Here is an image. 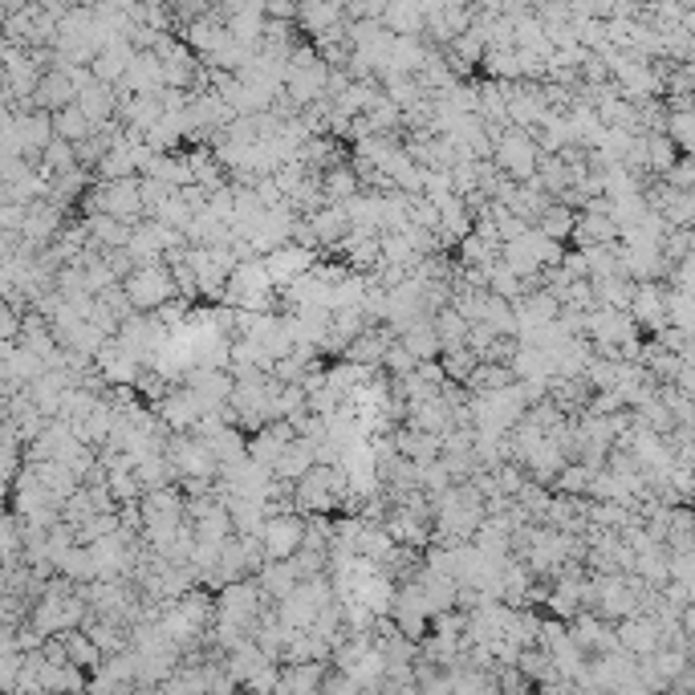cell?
Returning a JSON list of instances; mask_svg holds the SVG:
<instances>
[{
    "mask_svg": "<svg viewBox=\"0 0 695 695\" xmlns=\"http://www.w3.org/2000/svg\"><path fill=\"white\" fill-rule=\"evenodd\" d=\"M277 667H281V663H261L257 671H248V675L240 679V687H252V691H273V687H277Z\"/></svg>",
    "mask_w": 695,
    "mask_h": 695,
    "instance_id": "obj_40",
    "label": "cell"
},
{
    "mask_svg": "<svg viewBox=\"0 0 695 695\" xmlns=\"http://www.w3.org/2000/svg\"><path fill=\"white\" fill-rule=\"evenodd\" d=\"M663 179L671 183V187H683V192H691V183H695V167H691V155H679L667 171H663Z\"/></svg>",
    "mask_w": 695,
    "mask_h": 695,
    "instance_id": "obj_39",
    "label": "cell"
},
{
    "mask_svg": "<svg viewBox=\"0 0 695 695\" xmlns=\"http://www.w3.org/2000/svg\"><path fill=\"white\" fill-rule=\"evenodd\" d=\"M431 326H435V334H439V350L464 346V338H468V322L460 318V313H456L452 305L435 309V313H431Z\"/></svg>",
    "mask_w": 695,
    "mask_h": 695,
    "instance_id": "obj_27",
    "label": "cell"
},
{
    "mask_svg": "<svg viewBox=\"0 0 695 695\" xmlns=\"http://www.w3.org/2000/svg\"><path fill=\"white\" fill-rule=\"evenodd\" d=\"M509 383H517L513 378V370H509V362H476V370L464 378V391L468 395H480V391H496V387H509Z\"/></svg>",
    "mask_w": 695,
    "mask_h": 695,
    "instance_id": "obj_21",
    "label": "cell"
},
{
    "mask_svg": "<svg viewBox=\"0 0 695 695\" xmlns=\"http://www.w3.org/2000/svg\"><path fill=\"white\" fill-rule=\"evenodd\" d=\"M456 248H460V265H492V261L500 257V240L480 236L476 228H468V232L456 240Z\"/></svg>",
    "mask_w": 695,
    "mask_h": 695,
    "instance_id": "obj_24",
    "label": "cell"
},
{
    "mask_svg": "<svg viewBox=\"0 0 695 695\" xmlns=\"http://www.w3.org/2000/svg\"><path fill=\"white\" fill-rule=\"evenodd\" d=\"M415 366H419V358H415V354L395 338V342L387 346V354H383V370H387L391 378H399V374H411Z\"/></svg>",
    "mask_w": 695,
    "mask_h": 695,
    "instance_id": "obj_37",
    "label": "cell"
},
{
    "mask_svg": "<svg viewBox=\"0 0 695 695\" xmlns=\"http://www.w3.org/2000/svg\"><path fill=\"white\" fill-rule=\"evenodd\" d=\"M407 220L419 224V228H439V208H435V200H431V196H411Z\"/></svg>",
    "mask_w": 695,
    "mask_h": 695,
    "instance_id": "obj_38",
    "label": "cell"
},
{
    "mask_svg": "<svg viewBox=\"0 0 695 695\" xmlns=\"http://www.w3.org/2000/svg\"><path fill=\"white\" fill-rule=\"evenodd\" d=\"M163 456H167L175 480H187V476L216 480V472H220V460L212 456V448L204 444V439H200L196 431H171V435H167Z\"/></svg>",
    "mask_w": 695,
    "mask_h": 695,
    "instance_id": "obj_2",
    "label": "cell"
},
{
    "mask_svg": "<svg viewBox=\"0 0 695 695\" xmlns=\"http://www.w3.org/2000/svg\"><path fill=\"white\" fill-rule=\"evenodd\" d=\"M525 289H533V285L521 281V277H517L509 265H504L500 257L488 265V293H496V297H504V301H517Z\"/></svg>",
    "mask_w": 695,
    "mask_h": 695,
    "instance_id": "obj_32",
    "label": "cell"
},
{
    "mask_svg": "<svg viewBox=\"0 0 695 695\" xmlns=\"http://www.w3.org/2000/svg\"><path fill=\"white\" fill-rule=\"evenodd\" d=\"M212 598H216V618L244 626L248 635H252V626H257L261 610H265V606H273V602L261 594L257 578H236V582H224V586H220Z\"/></svg>",
    "mask_w": 695,
    "mask_h": 695,
    "instance_id": "obj_3",
    "label": "cell"
},
{
    "mask_svg": "<svg viewBox=\"0 0 695 695\" xmlns=\"http://www.w3.org/2000/svg\"><path fill=\"white\" fill-rule=\"evenodd\" d=\"M305 224H309L313 240H318V252H334L338 240L350 232V212H346L342 200H326L322 208H313V212L305 216Z\"/></svg>",
    "mask_w": 695,
    "mask_h": 695,
    "instance_id": "obj_10",
    "label": "cell"
},
{
    "mask_svg": "<svg viewBox=\"0 0 695 695\" xmlns=\"http://www.w3.org/2000/svg\"><path fill=\"white\" fill-rule=\"evenodd\" d=\"M663 293L667 285L663 281H635V293H630V318L639 322V330L655 334L659 326H667V309H663Z\"/></svg>",
    "mask_w": 695,
    "mask_h": 695,
    "instance_id": "obj_12",
    "label": "cell"
},
{
    "mask_svg": "<svg viewBox=\"0 0 695 695\" xmlns=\"http://www.w3.org/2000/svg\"><path fill=\"white\" fill-rule=\"evenodd\" d=\"M297 431L289 427V419H269V423H261L257 431H248V439H244V452H248V460H257L261 468H273V460L281 456V448L289 444Z\"/></svg>",
    "mask_w": 695,
    "mask_h": 695,
    "instance_id": "obj_11",
    "label": "cell"
},
{
    "mask_svg": "<svg viewBox=\"0 0 695 695\" xmlns=\"http://www.w3.org/2000/svg\"><path fill=\"white\" fill-rule=\"evenodd\" d=\"M151 411L171 427V431H192L196 427V419L208 411L204 403H200V395L192 391V387H183V383H171L155 403H151Z\"/></svg>",
    "mask_w": 695,
    "mask_h": 695,
    "instance_id": "obj_7",
    "label": "cell"
},
{
    "mask_svg": "<svg viewBox=\"0 0 695 695\" xmlns=\"http://www.w3.org/2000/svg\"><path fill=\"white\" fill-rule=\"evenodd\" d=\"M643 159H647V171L651 175H663L679 159V151H675V143L663 131H643Z\"/></svg>",
    "mask_w": 695,
    "mask_h": 695,
    "instance_id": "obj_29",
    "label": "cell"
},
{
    "mask_svg": "<svg viewBox=\"0 0 695 695\" xmlns=\"http://www.w3.org/2000/svg\"><path fill=\"white\" fill-rule=\"evenodd\" d=\"M309 464H318V456H313V444H309V439H301V435H293L289 444L281 448V456L273 460L269 472H273L277 480H297V476H305Z\"/></svg>",
    "mask_w": 695,
    "mask_h": 695,
    "instance_id": "obj_16",
    "label": "cell"
},
{
    "mask_svg": "<svg viewBox=\"0 0 695 695\" xmlns=\"http://www.w3.org/2000/svg\"><path fill=\"white\" fill-rule=\"evenodd\" d=\"M594 297L598 305H614V309H626L630 305V293H635V281L622 277V273H610V277H594Z\"/></svg>",
    "mask_w": 695,
    "mask_h": 695,
    "instance_id": "obj_31",
    "label": "cell"
},
{
    "mask_svg": "<svg viewBox=\"0 0 695 695\" xmlns=\"http://www.w3.org/2000/svg\"><path fill=\"white\" fill-rule=\"evenodd\" d=\"M574 216H578V208H565L561 200H549L545 208H541V216L533 220V228L541 232V236H549V240H570V228H574Z\"/></svg>",
    "mask_w": 695,
    "mask_h": 695,
    "instance_id": "obj_20",
    "label": "cell"
},
{
    "mask_svg": "<svg viewBox=\"0 0 695 695\" xmlns=\"http://www.w3.org/2000/svg\"><path fill=\"white\" fill-rule=\"evenodd\" d=\"M61 647H66V659L82 671H94L102 663V651L94 647V639L86 635V630H66V635H61Z\"/></svg>",
    "mask_w": 695,
    "mask_h": 695,
    "instance_id": "obj_28",
    "label": "cell"
},
{
    "mask_svg": "<svg viewBox=\"0 0 695 695\" xmlns=\"http://www.w3.org/2000/svg\"><path fill=\"white\" fill-rule=\"evenodd\" d=\"M509 370H513L517 383H521V378H549L553 374L549 370V354L541 346H517V354L509 358Z\"/></svg>",
    "mask_w": 695,
    "mask_h": 695,
    "instance_id": "obj_30",
    "label": "cell"
},
{
    "mask_svg": "<svg viewBox=\"0 0 695 695\" xmlns=\"http://www.w3.org/2000/svg\"><path fill=\"white\" fill-rule=\"evenodd\" d=\"M639 322L630 318V309H614V305H594L586 313V338L590 342H614V346H626V342H639Z\"/></svg>",
    "mask_w": 695,
    "mask_h": 695,
    "instance_id": "obj_6",
    "label": "cell"
},
{
    "mask_svg": "<svg viewBox=\"0 0 695 695\" xmlns=\"http://www.w3.org/2000/svg\"><path fill=\"white\" fill-rule=\"evenodd\" d=\"M537 143L529 131H517V126H504V131L496 135L492 143V163L500 167V175H509V179H529L537 171Z\"/></svg>",
    "mask_w": 695,
    "mask_h": 695,
    "instance_id": "obj_5",
    "label": "cell"
},
{
    "mask_svg": "<svg viewBox=\"0 0 695 695\" xmlns=\"http://www.w3.org/2000/svg\"><path fill=\"white\" fill-rule=\"evenodd\" d=\"M557 301H561V305H570V309H582V313H590V309L598 305V297H594V285H590V277H574L570 285H565V289L557 293Z\"/></svg>",
    "mask_w": 695,
    "mask_h": 695,
    "instance_id": "obj_36",
    "label": "cell"
},
{
    "mask_svg": "<svg viewBox=\"0 0 695 695\" xmlns=\"http://www.w3.org/2000/svg\"><path fill=\"white\" fill-rule=\"evenodd\" d=\"M192 216H196V212L187 208V200H183L179 192H171V196L151 212V220H159V224H167V228H179V232H183V224L192 220Z\"/></svg>",
    "mask_w": 695,
    "mask_h": 695,
    "instance_id": "obj_35",
    "label": "cell"
},
{
    "mask_svg": "<svg viewBox=\"0 0 695 695\" xmlns=\"http://www.w3.org/2000/svg\"><path fill=\"white\" fill-rule=\"evenodd\" d=\"M301 533H305V513L289 509V513H269L257 537L265 545V557H293L301 549Z\"/></svg>",
    "mask_w": 695,
    "mask_h": 695,
    "instance_id": "obj_9",
    "label": "cell"
},
{
    "mask_svg": "<svg viewBox=\"0 0 695 695\" xmlns=\"http://www.w3.org/2000/svg\"><path fill=\"white\" fill-rule=\"evenodd\" d=\"M663 135L675 143L679 155H691V147H695V118H691V106H675V110H667V118H663Z\"/></svg>",
    "mask_w": 695,
    "mask_h": 695,
    "instance_id": "obj_25",
    "label": "cell"
},
{
    "mask_svg": "<svg viewBox=\"0 0 695 695\" xmlns=\"http://www.w3.org/2000/svg\"><path fill=\"white\" fill-rule=\"evenodd\" d=\"M200 439H204V444L212 448V456H216L220 464L248 456V452H244V439H248V431H240L236 423H220L216 431H208V435H200Z\"/></svg>",
    "mask_w": 695,
    "mask_h": 695,
    "instance_id": "obj_19",
    "label": "cell"
},
{
    "mask_svg": "<svg viewBox=\"0 0 695 695\" xmlns=\"http://www.w3.org/2000/svg\"><path fill=\"white\" fill-rule=\"evenodd\" d=\"M350 492L342 464H309L305 476L293 480V504L297 513H338L342 496Z\"/></svg>",
    "mask_w": 695,
    "mask_h": 695,
    "instance_id": "obj_1",
    "label": "cell"
},
{
    "mask_svg": "<svg viewBox=\"0 0 695 695\" xmlns=\"http://www.w3.org/2000/svg\"><path fill=\"white\" fill-rule=\"evenodd\" d=\"M53 131H57V139H66V143H82L86 135H94V122L86 118V110H82L78 102H70V106L57 110Z\"/></svg>",
    "mask_w": 695,
    "mask_h": 695,
    "instance_id": "obj_26",
    "label": "cell"
},
{
    "mask_svg": "<svg viewBox=\"0 0 695 695\" xmlns=\"http://www.w3.org/2000/svg\"><path fill=\"white\" fill-rule=\"evenodd\" d=\"M252 578H257V586H261V594H265L269 602H281V598L301 582V578H297V565H293L289 557H269Z\"/></svg>",
    "mask_w": 695,
    "mask_h": 695,
    "instance_id": "obj_15",
    "label": "cell"
},
{
    "mask_svg": "<svg viewBox=\"0 0 695 695\" xmlns=\"http://www.w3.org/2000/svg\"><path fill=\"white\" fill-rule=\"evenodd\" d=\"M374 618L378 614H391V602H395V582L383 574V570H378V574H370V578H362L354 590H350Z\"/></svg>",
    "mask_w": 695,
    "mask_h": 695,
    "instance_id": "obj_17",
    "label": "cell"
},
{
    "mask_svg": "<svg viewBox=\"0 0 695 695\" xmlns=\"http://www.w3.org/2000/svg\"><path fill=\"white\" fill-rule=\"evenodd\" d=\"M383 529L391 533L395 545L427 549V541H431V517L415 513V509H403V504H391V513L383 517Z\"/></svg>",
    "mask_w": 695,
    "mask_h": 695,
    "instance_id": "obj_13",
    "label": "cell"
},
{
    "mask_svg": "<svg viewBox=\"0 0 695 695\" xmlns=\"http://www.w3.org/2000/svg\"><path fill=\"white\" fill-rule=\"evenodd\" d=\"M399 342L423 362V358H439V334H435V326H431V318L427 313H419V318H411L403 330H399Z\"/></svg>",
    "mask_w": 695,
    "mask_h": 695,
    "instance_id": "obj_18",
    "label": "cell"
},
{
    "mask_svg": "<svg viewBox=\"0 0 695 695\" xmlns=\"http://www.w3.org/2000/svg\"><path fill=\"white\" fill-rule=\"evenodd\" d=\"M118 285H122L126 301H131L135 309H143V313H151V309H159L167 297H175V281H171V269H167L163 261H159V265H135Z\"/></svg>",
    "mask_w": 695,
    "mask_h": 695,
    "instance_id": "obj_4",
    "label": "cell"
},
{
    "mask_svg": "<svg viewBox=\"0 0 695 695\" xmlns=\"http://www.w3.org/2000/svg\"><path fill=\"white\" fill-rule=\"evenodd\" d=\"M261 261H265V273H269L273 289H285V285H293L301 273L313 269V261H318V248H305V244L285 240V244H277L273 252H265Z\"/></svg>",
    "mask_w": 695,
    "mask_h": 695,
    "instance_id": "obj_8",
    "label": "cell"
},
{
    "mask_svg": "<svg viewBox=\"0 0 695 695\" xmlns=\"http://www.w3.org/2000/svg\"><path fill=\"white\" fill-rule=\"evenodd\" d=\"M322 192H326V200H350L354 192H362V183H358V175L350 167V155L322 171Z\"/></svg>",
    "mask_w": 695,
    "mask_h": 695,
    "instance_id": "obj_23",
    "label": "cell"
},
{
    "mask_svg": "<svg viewBox=\"0 0 695 695\" xmlns=\"http://www.w3.org/2000/svg\"><path fill=\"white\" fill-rule=\"evenodd\" d=\"M476 354L468 346H452V350H439V366H444V378L448 383H464V378L476 370Z\"/></svg>",
    "mask_w": 695,
    "mask_h": 695,
    "instance_id": "obj_34",
    "label": "cell"
},
{
    "mask_svg": "<svg viewBox=\"0 0 695 695\" xmlns=\"http://www.w3.org/2000/svg\"><path fill=\"white\" fill-rule=\"evenodd\" d=\"M330 663H318V659H305V663H281L277 667V687L273 691H293V695H309L322 687V675H326Z\"/></svg>",
    "mask_w": 695,
    "mask_h": 695,
    "instance_id": "obj_14",
    "label": "cell"
},
{
    "mask_svg": "<svg viewBox=\"0 0 695 695\" xmlns=\"http://www.w3.org/2000/svg\"><path fill=\"white\" fill-rule=\"evenodd\" d=\"M480 322H488L496 334H509V338H517V309H513V301H504V297H496V293H488V301H484V318Z\"/></svg>",
    "mask_w": 695,
    "mask_h": 695,
    "instance_id": "obj_33",
    "label": "cell"
},
{
    "mask_svg": "<svg viewBox=\"0 0 695 695\" xmlns=\"http://www.w3.org/2000/svg\"><path fill=\"white\" fill-rule=\"evenodd\" d=\"M192 533H196L200 541H212V545L228 541V537H232V517H228V504H224V500H216L208 513H200V517L192 521Z\"/></svg>",
    "mask_w": 695,
    "mask_h": 695,
    "instance_id": "obj_22",
    "label": "cell"
}]
</instances>
